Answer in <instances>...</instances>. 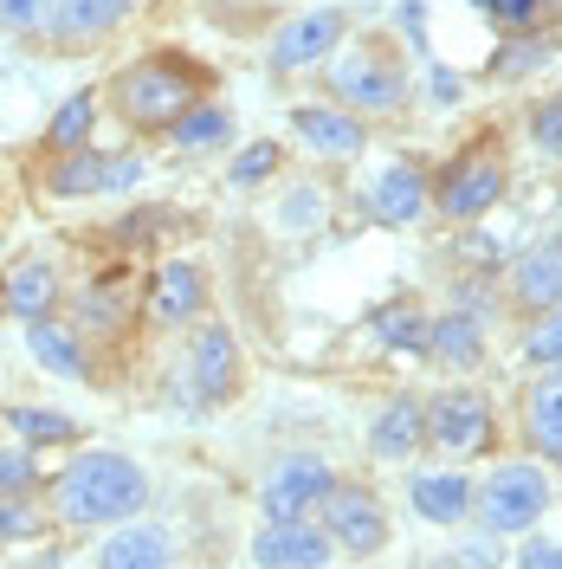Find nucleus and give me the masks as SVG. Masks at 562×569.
Segmentation results:
<instances>
[{
    "label": "nucleus",
    "instance_id": "1",
    "mask_svg": "<svg viewBox=\"0 0 562 569\" xmlns=\"http://www.w3.org/2000/svg\"><path fill=\"white\" fill-rule=\"evenodd\" d=\"M52 505L66 525L104 531V525H130L149 505V472L130 453H78V460L52 479Z\"/></svg>",
    "mask_w": 562,
    "mask_h": 569
},
{
    "label": "nucleus",
    "instance_id": "2",
    "mask_svg": "<svg viewBox=\"0 0 562 569\" xmlns=\"http://www.w3.org/2000/svg\"><path fill=\"white\" fill-rule=\"evenodd\" d=\"M194 91H201V71L188 59H142L117 78V110L137 130H169L181 110H194Z\"/></svg>",
    "mask_w": 562,
    "mask_h": 569
},
{
    "label": "nucleus",
    "instance_id": "3",
    "mask_svg": "<svg viewBox=\"0 0 562 569\" xmlns=\"http://www.w3.org/2000/svg\"><path fill=\"white\" fill-rule=\"evenodd\" d=\"M330 98L343 110H355V117H382V110L408 104V71H401V59H394L388 46L362 39V46H350V52L330 66Z\"/></svg>",
    "mask_w": 562,
    "mask_h": 569
},
{
    "label": "nucleus",
    "instance_id": "4",
    "mask_svg": "<svg viewBox=\"0 0 562 569\" xmlns=\"http://www.w3.org/2000/svg\"><path fill=\"white\" fill-rule=\"evenodd\" d=\"M543 511H550V472L536 460H504V466H492V479L479 486V518L504 537H524Z\"/></svg>",
    "mask_w": 562,
    "mask_h": 569
},
{
    "label": "nucleus",
    "instance_id": "5",
    "mask_svg": "<svg viewBox=\"0 0 562 569\" xmlns=\"http://www.w3.org/2000/svg\"><path fill=\"white\" fill-rule=\"evenodd\" d=\"M337 492V472L311 453H291L265 472V486H259V511H265V525H298V518H311L323 511V498Z\"/></svg>",
    "mask_w": 562,
    "mask_h": 569
},
{
    "label": "nucleus",
    "instance_id": "6",
    "mask_svg": "<svg viewBox=\"0 0 562 569\" xmlns=\"http://www.w3.org/2000/svg\"><path fill=\"white\" fill-rule=\"evenodd\" d=\"M323 537H330V550H350V557H375L388 543V511L375 492H362V486H337V492L323 498Z\"/></svg>",
    "mask_w": 562,
    "mask_h": 569
},
{
    "label": "nucleus",
    "instance_id": "7",
    "mask_svg": "<svg viewBox=\"0 0 562 569\" xmlns=\"http://www.w3.org/2000/svg\"><path fill=\"white\" fill-rule=\"evenodd\" d=\"M433 201H440V213H446V220H479V213H492L498 201H504V162H498L492 149L459 156L453 169L440 176Z\"/></svg>",
    "mask_w": 562,
    "mask_h": 569
},
{
    "label": "nucleus",
    "instance_id": "8",
    "mask_svg": "<svg viewBox=\"0 0 562 569\" xmlns=\"http://www.w3.org/2000/svg\"><path fill=\"white\" fill-rule=\"evenodd\" d=\"M426 447H440V453H479V447H492V401L479 389H446L426 408Z\"/></svg>",
    "mask_w": 562,
    "mask_h": 569
},
{
    "label": "nucleus",
    "instance_id": "9",
    "mask_svg": "<svg viewBox=\"0 0 562 569\" xmlns=\"http://www.w3.org/2000/svg\"><path fill=\"white\" fill-rule=\"evenodd\" d=\"M142 181V162L137 156H104V149H71L52 162L46 188L52 194H104V188H130Z\"/></svg>",
    "mask_w": 562,
    "mask_h": 569
},
{
    "label": "nucleus",
    "instance_id": "10",
    "mask_svg": "<svg viewBox=\"0 0 562 569\" xmlns=\"http://www.w3.org/2000/svg\"><path fill=\"white\" fill-rule=\"evenodd\" d=\"M252 563L259 569H323L330 563V537L311 518H298V525H259L252 531Z\"/></svg>",
    "mask_w": 562,
    "mask_h": 569
},
{
    "label": "nucleus",
    "instance_id": "11",
    "mask_svg": "<svg viewBox=\"0 0 562 569\" xmlns=\"http://www.w3.org/2000/svg\"><path fill=\"white\" fill-rule=\"evenodd\" d=\"M511 305L518 311H556L562 305V233L550 240H536V247L518 252V266H511Z\"/></svg>",
    "mask_w": 562,
    "mask_h": 569
},
{
    "label": "nucleus",
    "instance_id": "12",
    "mask_svg": "<svg viewBox=\"0 0 562 569\" xmlns=\"http://www.w3.org/2000/svg\"><path fill=\"white\" fill-rule=\"evenodd\" d=\"M337 39H343V13H337V7L298 13V20H284L279 39H272V71H304V66H317V59H323Z\"/></svg>",
    "mask_w": 562,
    "mask_h": 569
},
{
    "label": "nucleus",
    "instance_id": "13",
    "mask_svg": "<svg viewBox=\"0 0 562 569\" xmlns=\"http://www.w3.org/2000/svg\"><path fill=\"white\" fill-rule=\"evenodd\" d=\"M291 130L304 137V149H317V156H362V142H369V130H362V117L343 104H298L291 110Z\"/></svg>",
    "mask_w": 562,
    "mask_h": 569
},
{
    "label": "nucleus",
    "instance_id": "14",
    "mask_svg": "<svg viewBox=\"0 0 562 569\" xmlns=\"http://www.w3.org/2000/svg\"><path fill=\"white\" fill-rule=\"evenodd\" d=\"M233 382H240V350L220 323H208L188 350V389H194V401H227Z\"/></svg>",
    "mask_w": 562,
    "mask_h": 569
},
{
    "label": "nucleus",
    "instance_id": "15",
    "mask_svg": "<svg viewBox=\"0 0 562 569\" xmlns=\"http://www.w3.org/2000/svg\"><path fill=\"white\" fill-rule=\"evenodd\" d=\"M408 505L421 511L426 525H465L479 511V486L465 472H414L408 479Z\"/></svg>",
    "mask_w": 562,
    "mask_h": 569
},
{
    "label": "nucleus",
    "instance_id": "16",
    "mask_svg": "<svg viewBox=\"0 0 562 569\" xmlns=\"http://www.w3.org/2000/svg\"><path fill=\"white\" fill-rule=\"evenodd\" d=\"M98 569H175V543L162 525H110V537L98 543Z\"/></svg>",
    "mask_w": 562,
    "mask_h": 569
},
{
    "label": "nucleus",
    "instance_id": "17",
    "mask_svg": "<svg viewBox=\"0 0 562 569\" xmlns=\"http://www.w3.org/2000/svg\"><path fill=\"white\" fill-rule=\"evenodd\" d=\"M201 305H208V279H201L194 259H169V266H155V279H149V318L155 323H188Z\"/></svg>",
    "mask_w": 562,
    "mask_h": 569
},
{
    "label": "nucleus",
    "instance_id": "18",
    "mask_svg": "<svg viewBox=\"0 0 562 569\" xmlns=\"http://www.w3.org/2000/svg\"><path fill=\"white\" fill-rule=\"evenodd\" d=\"M130 7H137V0H59L46 39H59V46H91V39L117 33V27L130 20Z\"/></svg>",
    "mask_w": 562,
    "mask_h": 569
},
{
    "label": "nucleus",
    "instance_id": "19",
    "mask_svg": "<svg viewBox=\"0 0 562 569\" xmlns=\"http://www.w3.org/2000/svg\"><path fill=\"white\" fill-rule=\"evenodd\" d=\"M0 311H13L20 323H39L59 311V272L46 266V259H27V266H13L7 279H0Z\"/></svg>",
    "mask_w": 562,
    "mask_h": 569
},
{
    "label": "nucleus",
    "instance_id": "20",
    "mask_svg": "<svg viewBox=\"0 0 562 569\" xmlns=\"http://www.w3.org/2000/svg\"><path fill=\"white\" fill-rule=\"evenodd\" d=\"M369 213H375V220H388V227L421 220V213H426V176H421V169H408V162L382 169V176L369 181Z\"/></svg>",
    "mask_w": 562,
    "mask_h": 569
},
{
    "label": "nucleus",
    "instance_id": "21",
    "mask_svg": "<svg viewBox=\"0 0 562 569\" xmlns=\"http://www.w3.org/2000/svg\"><path fill=\"white\" fill-rule=\"evenodd\" d=\"M421 440H426V408L414 395H394L382 415H375V427H369V453L375 460H408Z\"/></svg>",
    "mask_w": 562,
    "mask_h": 569
},
{
    "label": "nucleus",
    "instance_id": "22",
    "mask_svg": "<svg viewBox=\"0 0 562 569\" xmlns=\"http://www.w3.org/2000/svg\"><path fill=\"white\" fill-rule=\"evenodd\" d=\"M426 356H433L440 369H472V362L485 356L479 318H465V311H446V318H433V323H426Z\"/></svg>",
    "mask_w": 562,
    "mask_h": 569
},
{
    "label": "nucleus",
    "instance_id": "23",
    "mask_svg": "<svg viewBox=\"0 0 562 569\" xmlns=\"http://www.w3.org/2000/svg\"><path fill=\"white\" fill-rule=\"evenodd\" d=\"M27 350H33V362L52 369V376H84V350H78V337H71L66 323H52V318L27 323Z\"/></svg>",
    "mask_w": 562,
    "mask_h": 569
},
{
    "label": "nucleus",
    "instance_id": "24",
    "mask_svg": "<svg viewBox=\"0 0 562 569\" xmlns=\"http://www.w3.org/2000/svg\"><path fill=\"white\" fill-rule=\"evenodd\" d=\"M91 130H98V98H91V91H78V98H66V104L52 110L46 142H52L59 156H71V149H91Z\"/></svg>",
    "mask_w": 562,
    "mask_h": 569
},
{
    "label": "nucleus",
    "instance_id": "25",
    "mask_svg": "<svg viewBox=\"0 0 562 569\" xmlns=\"http://www.w3.org/2000/svg\"><path fill=\"white\" fill-rule=\"evenodd\" d=\"M227 130H233V117H227L220 104H194V110H181L175 123H169L175 149H220Z\"/></svg>",
    "mask_w": 562,
    "mask_h": 569
},
{
    "label": "nucleus",
    "instance_id": "26",
    "mask_svg": "<svg viewBox=\"0 0 562 569\" xmlns=\"http://www.w3.org/2000/svg\"><path fill=\"white\" fill-rule=\"evenodd\" d=\"M369 323H375V337H382L388 350H426V323L433 318H421V311L401 298V305H382Z\"/></svg>",
    "mask_w": 562,
    "mask_h": 569
},
{
    "label": "nucleus",
    "instance_id": "27",
    "mask_svg": "<svg viewBox=\"0 0 562 569\" xmlns=\"http://www.w3.org/2000/svg\"><path fill=\"white\" fill-rule=\"evenodd\" d=\"M7 427L20 440H78V421L71 415H52V408H7Z\"/></svg>",
    "mask_w": 562,
    "mask_h": 569
},
{
    "label": "nucleus",
    "instance_id": "28",
    "mask_svg": "<svg viewBox=\"0 0 562 569\" xmlns=\"http://www.w3.org/2000/svg\"><path fill=\"white\" fill-rule=\"evenodd\" d=\"M78 318H84V323H104V330H123V323H130L123 284H91V291L78 298Z\"/></svg>",
    "mask_w": 562,
    "mask_h": 569
},
{
    "label": "nucleus",
    "instance_id": "29",
    "mask_svg": "<svg viewBox=\"0 0 562 569\" xmlns=\"http://www.w3.org/2000/svg\"><path fill=\"white\" fill-rule=\"evenodd\" d=\"M279 169V142H247L240 156H233V169H227V181L233 188H259V181Z\"/></svg>",
    "mask_w": 562,
    "mask_h": 569
},
{
    "label": "nucleus",
    "instance_id": "30",
    "mask_svg": "<svg viewBox=\"0 0 562 569\" xmlns=\"http://www.w3.org/2000/svg\"><path fill=\"white\" fill-rule=\"evenodd\" d=\"M524 356H530V362H543V369H556V362H562V305H556V311H543V318L530 323Z\"/></svg>",
    "mask_w": 562,
    "mask_h": 569
},
{
    "label": "nucleus",
    "instance_id": "31",
    "mask_svg": "<svg viewBox=\"0 0 562 569\" xmlns=\"http://www.w3.org/2000/svg\"><path fill=\"white\" fill-rule=\"evenodd\" d=\"M59 13V0H0V27L7 33H46Z\"/></svg>",
    "mask_w": 562,
    "mask_h": 569
},
{
    "label": "nucleus",
    "instance_id": "32",
    "mask_svg": "<svg viewBox=\"0 0 562 569\" xmlns=\"http://www.w3.org/2000/svg\"><path fill=\"white\" fill-rule=\"evenodd\" d=\"M317 220H323V194H317V188H291L284 208H279V227L284 233H311Z\"/></svg>",
    "mask_w": 562,
    "mask_h": 569
},
{
    "label": "nucleus",
    "instance_id": "33",
    "mask_svg": "<svg viewBox=\"0 0 562 569\" xmlns=\"http://www.w3.org/2000/svg\"><path fill=\"white\" fill-rule=\"evenodd\" d=\"M472 7H485L504 33H536V20H543L536 0H472Z\"/></svg>",
    "mask_w": 562,
    "mask_h": 569
},
{
    "label": "nucleus",
    "instance_id": "34",
    "mask_svg": "<svg viewBox=\"0 0 562 569\" xmlns=\"http://www.w3.org/2000/svg\"><path fill=\"white\" fill-rule=\"evenodd\" d=\"M39 525L46 518L27 505V492H0V537H33Z\"/></svg>",
    "mask_w": 562,
    "mask_h": 569
},
{
    "label": "nucleus",
    "instance_id": "35",
    "mask_svg": "<svg viewBox=\"0 0 562 569\" xmlns=\"http://www.w3.org/2000/svg\"><path fill=\"white\" fill-rule=\"evenodd\" d=\"M530 421H562V362L536 376V389H530Z\"/></svg>",
    "mask_w": 562,
    "mask_h": 569
},
{
    "label": "nucleus",
    "instance_id": "36",
    "mask_svg": "<svg viewBox=\"0 0 562 569\" xmlns=\"http://www.w3.org/2000/svg\"><path fill=\"white\" fill-rule=\"evenodd\" d=\"M39 479L33 453H13V447H0V492H27Z\"/></svg>",
    "mask_w": 562,
    "mask_h": 569
},
{
    "label": "nucleus",
    "instance_id": "37",
    "mask_svg": "<svg viewBox=\"0 0 562 569\" xmlns=\"http://www.w3.org/2000/svg\"><path fill=\"white\" fill-rule=\"evenodd\" d=\"M530 137H536V149H550V156H562V98H550V104L530 117Z\"/></svg>",
    "mask_w": 562,
    "mask_h": 569
},
{
    "label": "nucleus",
    "instance_id": "38",
    "mask_svg": "<svg viewBox=\"0 0 562 569\" xmlns=\"http://www.w3.org/2000/svg\"><path fill=\"white\" fill-rule=\"evenodd\" d=\"M518 569H562V543H550V537H530L524 550H518Z\"/></svg>",
    "mask_w": 562,
    "mask_h": 569
},
{
    "label": "nucleus",
    "instance_id": "39",
    "mask_svg": "<svg viewBox=\"0 0 562 569\" xmlns=\"http://www.w3.org/2000/svg\"><path fill=\"white\" fill-rule=\"evenodd\" d=\"M530 440H536V453L562 460V421H530Z\"/></svg>",
    "mask_w": 562,
    "mask_h": 569
},
{
    "label": "nucleus",
    "instance_id": "40",
    "mask_svg": "<svg viewBox=\"0 0 562 569\" xmlns=\"http://www.w3.org/2000/svg\"><path fill=\"white\" fill-rule=\"evenodd\" d=\"M543 59H550V46H524V52L511 46V52L498 59V71H524V66H543Z\"/></svg>",
    "mask_w": 562,
    "mask_h": 569
},
{
    "label": "nucleus",
    "instance_id": "41",
    "mask_svg": "<svg viewBox=\"0 0 562 569\" xmlns=\"http://www.w3.org/2000/svg\"><path fill=\"white\" fill-rule=\"evenodd\" d=\"M536 7H543V13H562V0H536Z\"/></svg>",
    "mask_w": 562,
    "mask_h": 569
}]
</instances>
